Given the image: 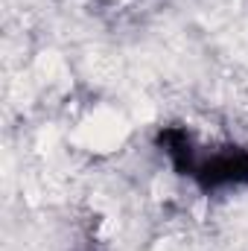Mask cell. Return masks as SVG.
<instances>
[{
  "mask_svg": "<svg viewBox=\"0 0 248 251\" xmlns=\"http://www.w3.org/2000/svg\"><path fill=\"white\" fill-rule=\"evenodd\" d=\"M170 170L201 196L248 190V143L207 140L187 123H164L152 137Z\"/></svg>",
  "mask_w": 248,
  "mask_h": 251,
  "instance_id": "obj_1",
  "label": "cell"
}]
</instances>
